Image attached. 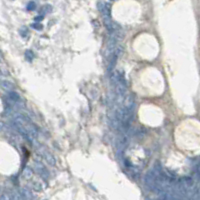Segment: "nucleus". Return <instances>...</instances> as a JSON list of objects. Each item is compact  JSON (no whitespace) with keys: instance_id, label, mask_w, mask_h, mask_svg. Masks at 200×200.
Returning <instances> with one entry per match:
<instances>
[{"instance_id":"obj_2","label":"nucleus","mask_w":200,"mask_h":200,"mask_svg":"<svg viewBox=\"0 0 200 200\" xmlns=\"http://www.w3.org/2000/svg\"><path fill=\"white\" fill-rule=\"evenodd\" d=\"M21 101V98H20V95L18 94L15 91H10L8 92L7 94V104L12 107L14 105H17V103Z\"/></svg>"},{"instance_id":"obj_1","label":"nucleus","mask_w":200,"mask_h":200,"mask_svg":"<svg viewBox=\"0 0 200 200\" xmlns=\"http://www.w3.org/2000/svg\"><path fill=\"white\" fill-rule=\"evenodd\" d=\"M13 125L19 133L23 134L28 139H33L37 137V130L27 119L22 116H17L13 119Z\"/></svg>"},{"instance_id":"obj_9","label":"nucleus","mask_w":200,"mask_h":200,"mask_svg":"<svg viewBox=\"0 0 200 200\" xmlns=\"http://www.w3.org/2000/svg\"><path fill=\"white\" fill-rule=\"evenodd\" d=\"M4 127H5V123H4L3 121H0V131L3 130Z\"/></svg>"},{"instance_id":"obj_7","label":"nucleus","mask_w":200,"mask_h":200,"mask_svg":"<svg viewBox=\"0 0 200 200\" xmlns=\"http://www.w3.org/2000/svg\"><path fill=\"white\" fill-rule=\"evenodd\" d=\"M0 200H10L9 195H8V194H3L1 196V198H0Z\"/></svg>"},{"instance_id":"obj_4","label":"nucleus","mask_w":200,"mask_h":200,"mask_svg":"<svg viewBox=\"0 0 200 200\" xmlns=\"http://www.w3.org/2000/svg\"><path fill=\"white\" fill-rule=\"evenodd\" d=\"M0 85H1L2 89L8 91V92L13 91V89H14V84L11 83L10 81H8V80H2V81L0 82Z\"/></svg>"},{"instance_id":"obj_5","label":"nucleus","mask_w":200,"mask_h":200,"mask_svg":"<svg viewBox=\"0 0 200 200\" xmlns=\"http://www.w3.org/2000/svg\"><path fill=\"white\" fill-rule=\"evenodd\" d=\"M9 198L10 200H24L21 195V193L19 191H16V190H12L11 192L9 193Z\"/></svg>"},{"instance_id":"obj_3","label":"nucleus","mask_w":200,"mask_h":200,"mask_svg":"<svg viewBox=\"0 0 200 200\" xmlns=\"http://www.w3.org/2000/svg\"><path fill=\"white\" fill-rule=\"evenodd\" d=\"M156 200H182V199L180 196L174 195V194H172V193L164 192L158 199H156Z\"/></svg>"},{"instance_id":"obj_6","label":"nucleus","mask_w":200,"mask_h":200,"mask_svg":"<svg viewBox=\"0 0 200 200\" xmlns=\"http://www.w3.org/2000/svg\"><path fill=\"white\" fill-rule=\"evenodd\" d=\"M32 175H33V172H32V170L30 169V168H25L24 169V171H23V176H24L25 178H30V177H32Z\"/></svg>"},{"instance_id":"obj_8","label":"nucleus","mask_w":200,"mask_h":200,"mask_svg":"<svg viewBox=\"0 0 200 200\" xmlns=\"http://www.w3.org/2000/svg\"><path fill=\"white\" fill-rule=\"evenodd\" d=\"M34 6H35V3H34V2H30V3H29V5H28V9L29 10H31V9H34Z\"/></svg>"}]
</instances>
